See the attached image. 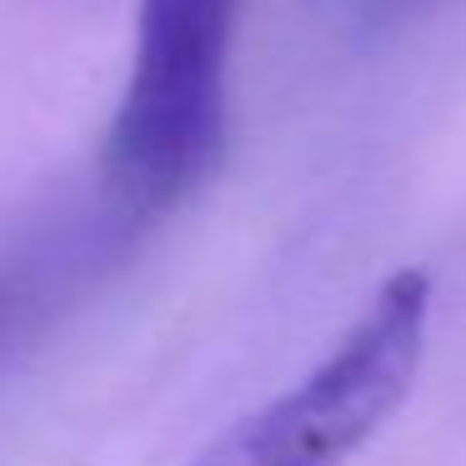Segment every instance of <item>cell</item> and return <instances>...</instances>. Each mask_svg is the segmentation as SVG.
Masks as SVG:
<instances>
[{"label": "cell", "mask_w": 466, "mask_h": 466, "mask_svg": "<svg viewBox=\"0 0 466 466\" xmlns=\"http://www.w3.org/2000/svg\"><path fill=\"white\" fill-rule=\"evenodd\" d=\"M236 25L241 0L136 5L131 71L86 191L126 246L181 211L221 161Z\"/></svg>", "instance_id": "cell-1"}, {"label": "cell", "mask_w": 466, "mask_h": 466, "mask_svg": "<svg viewBox=\"0 0 466 466\" xmlns=\"http://www.w3.org/2000/svg\"><path fill=\"white\" fill-rule=\"evenodd\" d=\"M426 321V271H396L301 381L231 421L191 466H346L406 401Z\"/></svg>", "instance_id": "cell-2"}, {"label": "cell", "mask_w": 466, "mask_h": 466, "mask_svg": "<svg viewBox=\"0 0 466 466\" xmlns=\"http://www.w3.org/2000/svg\"><path fill=\"white\" fill-rule=\"evenodd\" d=\"M326 5L351 31H391V25H406L421 11H431L436 0H326Z\"/></svg>", "instance_id": "cell-3"}]
</instances>
